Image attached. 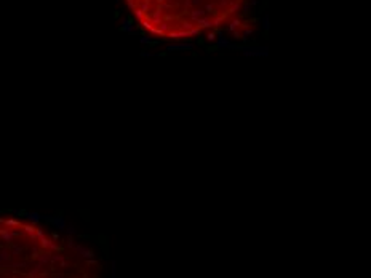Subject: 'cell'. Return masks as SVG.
Listing matches in <instances>:
<instances>
[{"label":"cell","mask_w":371,"mask_h":278,"mask_svg":"<svg viewBox=\"0 0 371 278\" xmlns=\"http://www.w3.org/2000/svg\"><path fill=\"white\" fill-rule=\"evenodd\" d=\"M74 248L72 237L62 241L58 232L46 235L37 222L2 217L0 278H90L88 273H75L78 265L64 254Z\"/></svg>","instance_id":"1"},{"label":"cell","mask_w":371,"mask_h":278,"mask_svg":"<svg viewBox=\"0 0 371 278\" xmlns=\"http://www.w3.org/2000/svg\"><path fill=\"white\" fill-rule=\"evenodd\" d=\"M139 26L165 40H184L230 24L246 0H125Z\"/></svg>","instance_id":"2"},{"label":"cell","mask_w":371,"mask_h":278,"mask_svg":"<svg viewBox=\"0 0 371 278\" xmlns=\"http://www.w3.org/2000/svg\"><path fill=\"white\" fill-rule=\"evenodd\" d=\"M245 56L250 58H267L269 56V46H250L243 50Z\"/></svg>","instance_id":"3"},{"label":"cell","mask_w":371,"mask_h":278,"mask_svg":"<svg viewBox=\"0 0 371 278\" xmlns=\"http://www.w3.org/2000/svg\"><path fill=\"white\" fill-rule=\"evenodd\" d=\"M262 29H264V32H265V34L269 32V29H270V21H269V15H264V18H262Z\"/></svg>","instance_id":"4"}]
</instances>
